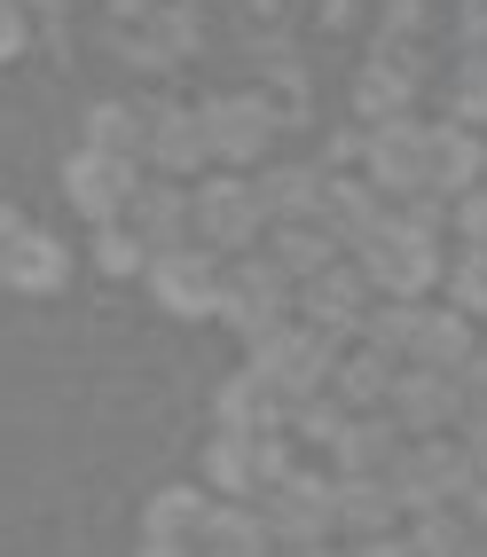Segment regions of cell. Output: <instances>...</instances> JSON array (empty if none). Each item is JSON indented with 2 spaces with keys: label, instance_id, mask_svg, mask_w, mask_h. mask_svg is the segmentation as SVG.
Returning a JSON list of instances; mask_svg holds the SVG:
<instances>
[{
  "label": "cell",
  "instance_id": "obj_14",
  "mask_svg": "<svg viewBox=\"0 0 487 557\" xmlns=\"http://www.w3.org/2000/svg\"><path fill=\"white\" fill-rule=\"evenodd\" d=\"M362 283H369V275H362V268H339V259H330L322 275H307V290H299V299H307L315 330H330V338H339V330H362V307H369Z\"/></svg>",
  "mask_w": 487,
  "mask_h": 557
},
{
  "label": "cell",
  "instance_id": "obj_36",
  "mask_svg": "<svg viewBox=\"0 0 487 557\" xmlns=\"http://www.w3.org/2000/svg\"><path fill=\"white\" fill-rule=\"evenodd\" d=\"M24 48V9H16V0H0V63H9Z\"/></svg>",
  "mask_w": 487,
  "mask_h": 557
},
{
  "label": "cell",
  "instance_id": "obj_10",
  "mask_svg": "<svg viewBox=\"0 0 487 557\" xmlns=\"http://www.w3.org/2000/svg\"><path fill=\"white\" fill-rule=\"evenodd\" d=\"M369 181L393 197H425V126L417 119H378V134H369Z\"/></svg>",
  "mask_w": 487,
  "mask_h": 557
},
{
  "label": "cell",
  "instance_id": "obj_34",
  "mask_svg": "<svg viewBox=\"0 0 487 557\" xmlns=\"http://www.w3.org/2000/svg\"><path fill=\"white\" fill-rule=\"evenodd\" d=\"M472 417H487V354H472L456 369V424H472Z\"/></svg>",
  "mask_w": 487,
  "mask_h": 557
},
{
  "label": "cell",
  "instance_id": "obj_32",
  "mask_svg": "<svg viewBox=\"0 0 487 557\" xmlns=\"http://www.w3.org/2000/svg\"><path fill=\"white\" fill-rule=\"evenodd\" d=\"M448 290H456L464 314H487V244H472L456 268H448Z\"/></svg>",
  "mask_w": 487,
  "mask_h": 557
},
{
  "label": "cell",
  "instance_id": "obj_42",
  "mask_svg": "<svg viewBox=\"0 0 487 557\" xmlns=\"http://www.w3.org/2000/svg\"><path fill=\"white\" fill-rule=\"evenodd\" d=\"M322 9H339V0H322Z\"/></svg>",
  "mask_w": 487,
  "mask_h": 557
},
{
  "label": "cell",
  "instance_id": "obj_19",
  "mask_svg": "<svg viewBox=\"0 0 487 557\" xmlns=\"http://www.w3.org/2000/svg\"><path fill=\"white\" fill-rule=\"evenodd\" d=\"M401 518V495H393V479H339V527L346 534H386Z\"/></svg>",
  "mask_w": 487,
  "mask_h": 557
},
{
  "label": "cell",
  "instance_id": "obj_35",
  "mask_svg": "<svg viewBox=\"0 0 487 557\" xmlns=\"http://www.w3.org/2000/svg\"><path fill=\"white\" fill-rule=\"evenodd\" d=\"M456 228H464V244H487V189L456 197Z\"/></svg>",
  "mask_w": 487,
  "mask_h": 557
},
{
  "label": "cell",
  "instance_id": "obj_17",
  "mask_svg": "<svg viewBox=\"0 0 487 557\" xmlns=\"http://www.w3.org/2000/svg\"><path fill=\"white\" fill-rule=\"evenodd\" d=\"M205 141H212V158L252 165L259 150H268V110H259L252 95H244V102H212V110H205Z\"/></svg>",
  "mask_w": 487,
  "mask_h": 557
},
{
  "label": "cell",
  "instance_id": "obj_16",
  "mask_svg": "<svg viewBox=\"0 0 487 557\" xmlns=\"http://www.w3.org/2000/svg\"><path fill=\"white\" fill-rule=\"evenodd\" d=\"M409 354H417V369H440V377H456V369L479 354L472 346V314H425L417 307V330H409Z\"/></svg>",
  "mask_w": 487,
  "mask_h": 557
},
{
  "label": "cell",
  "instance_id": "obj_31",
  "mask_svg": "<svg viewBox=\"0 0 487 557\" xmlns=\"http://www.w3.org/2000/svg\"><path fill=\"white\" fill-rule=\"evenodd\" d=\"M291 424L307 432V440H322V448H339V432H346V400H322V393H307L291 408Z\"/></svg>",
  "mask_w": 487,
  "mask_h": 557
},
{
  "label": "cell",
  "instance_id": "obj_20",
  "mask_svg": "<svg viewBox=\"0 0 487 557\" xmlns=\"http://www.w3.org/2000/svg\"><path fill=\"white\" fill-rule=\"evenodd\" d=\"M268 510H212L205 534H197V557H268Z\"/></svg>",
  "mask_w": 487,
  "mask_h": 557
},
{
  "label": "cell",
  "instance_id": "obj_30",
  "mask_svg": "<svg viewBox=\"0 0 487 557\" xmlns=\"http://www.w3.org/2000/svg\"><path fill=\"white\" fill-rule=\"evenodd\" d=\"M259 205H268V220H276V212L299 220L307 205H322V181H315V173H276L268 189H259Z\"/></svg>",
  "mask_w": 487,
  "mask_h": 557
},
{
  "label": "cell",
  "instance_id": "obj_9",
  "mask_svg": "<svg viewBox=\"0 0 487 557\" xmlns=\"http://www.w3.org/2000/svg\"><path fill=\"white\" fill-rule=\"evenodd\" d=\"M0 283L9 290H56L63 283V244L24 228V212H0Z\"/></svg>",
  "mask_w": 487,
  "mask_h": 557
},
{
  "label": "cell",
  "instance_id": "obj_5",
  "mask_svg": "<svg viewBox=\"0 0 487 557\" xmlns=\"http://www.w3.org/2000/svg\"><path fill=\"white\" fill-rule=\"evenodd\" d=\"M259 354H252V369H259V377H268V385H283L291 400H307L322 377H330V330H268V338H252Z\"/></svg>",
  "mask_w": 487,
  "mask_h": 557
},
{
  "label": "cell",
  "instance_id": "obj_38",
  "mask_svg": "<svg viewBox=\"0 0 487 557\" xmlns=\"http://www.w3.org/2000/svg\"><path fill=\"white\" fill-rule=\"evenodd\" d=\"M464 40L487 48V0H464Z\"/></svg>",
  "mask_w": 487,
  "mask_h": 557
},
{
  "label": "cell",
  "instance_id": "obj_37",
  "mask_svg": "<svg viewBox=\"0 0 487 557\" xmlns=\"http://www.w3.org/2000/svg\"><path fill=\"white\" fill-rule=\"evenodd\" d=\"M354 557H417V549L393 542V534H369V542H354Z\"/></svg>",
  "mask_w": 487,
  "mask_h": 557
},
{
  "label": "cell",
  "instance_id": "obj_27",
  "mask_svg": "<svg viewBox=\"0 0 487 557\" xmlns=\"http://www.w3.org/2000/svg\"><path fill=\"white\" fill-rule=\"evenodd\" d=\"M205 471H212V487L252 495V432H220V440H212V456H205Z\"/></svg>",
  "mask_w": 487,
  "mask_h": 557
},
{
  "label": "cell",
  "instance_id": "obj_18",
  "mask_svg": "<svg viewBox=\"0 0 487 557\" xmlns=\"http://www.w3.org/2000/svg\"><path fill=\"white\" fill-rule=\"evenodd\" d=\"M393 463H401V424L393 417H369V424L339 432V471L346 479H386Z\"/></svg>",
  "mask_w": 487,
  "mask_h": 557
},
{
  "label": "cell",
  "instance_id": "obj_22",
  "mask_svg": "<svg viewBox=\"0 0 487 557\" xmlns=\"http://www.w3.org/2000/svg\"><path fill=\"white\" fill-rule=\"evenodd\" d=\"M149 158H158L166 173H197L212 158V141H205V119H190V110H166L158 126H149Z\"/></svg>",
  "mask_w": 487,
  "mask_h": 557
},
{
  "label": "cell",
  "instance_id": "obj_8",
  "mask_svg": "<svg viewBox=\"0 0 487 557\" xmlns=\"http://www.w3.org/2000/svg\"><path fill=\"white\" fill-rule=\"evenodd\" d=\"M149 283H158V307L166 314H220V259L173 244L149 259Z\"/></svg>",
  "mask_w": 487,
  "mask_h": 557
},
{
  "label": "cell",
  "instance_id": "obj_24",
  "mask_svg": "<svg viewBox=\"0 0 487 557\" xmlns=\"http://www.w3.org/2000/svg\"><path fill=\"white\" fill-rule=\"evenodd\" d=\"M205 495L197 487H173V495H158V503H149V542H197L205 534Z\"/></svg>",
  "mask_w": 487,
  "mask_h": 557
},
{
  "label": "cell",
  "instance_id": "obj_40",
  "mask_svg": "<svg viewBox=\"0 0 487 557\" xmlns=\"http://www.w3.org/2000/svg\"><path fill=\"white\" fill-rule=\"evenodd\" d=\"M472 463L487 471V417H472Z\"/></svg>",
  "mask_w": 487,
  "mask_h": 557
},
{
  "label": "cell",
  "instance_id": "obj_21",
  "mask_svg": "<svg viewBox=\"0 0 487 557\" xmlns=\"http://www.w3.org/2000/svg\"><path fill=\"white\" fill-rule=\"evenodd\" d=\"M322 228L362 251L369 236L386 228V212H378V197H369V189H354V181H330V189H322Z\"/></svg>",
  "mask_w": 487,
  "mask_h": 557
},
{
  "label": "cell",
  "instance_id": "obj_1",
  "mask_svg": "<svg viewBox=\"0 0 487 557\" xmlns=\"http://www.w3.org/2000/svg\"><path fill=\"white\" fill-rule=\"evenodd\" d=\"M433 236H440V205H433V189H425V197H409L401 220H386V228L362 244V275H369V290H386V299H417V290L440 275Z\"/></svg>",
  "mask_w": 487,
  "mask_h": 557
},
{
  "label": "cell",
  "instance_id": "obj_6",
  "mask_svg": "<svg viewBox=\"0 0 487 557\" xmlns=\"http://www.w3.org/2000/svg\"><path fill=\"white\" fill-rule=\"evenodd\" d=\"M190 228L212 244V251H244L259 228H268V205H259V189H244V181H205L197 205H190Z\"/></svg>",
  "mask_w": 487,
  "mask_h": 557
},
{
  "label": "cell",
  "instance_id": "obj_23",
  "mask_svg": "<svg viewBox=\"0 0 487 557\" xmlns=\"http://www.w3.org/2000/svg\"><path fill=\"white\" fill-rule=\"evenodd\" d=\"M268 228H276V268H283V275L307 283V275L330 268V244H339V236H330L322 220H268Z\"/></svg>",
  "mask_w": 487,
  "mask_h": 557
},
{
  "label": "cell",
  "instance_id": "obj_11",
  "mask_svg": "<svg viewBox=\"0 0 487 557\" xmlns=\"http://www.w3.org/2000/svg\"><path fill=\"white\" fill-rule=\"evenodd\" d=\"M479 134L464 126V119H448V126H433L425 134V189L433 197H464V189H479Z\"/></svg>",
  "mask_w": 487,
  "mask_h": 557
},
{
  "label": "cell",
  "instance_id": "obj_28",
  "mask_svg": "<svg viewBox=\"0 0 487 557\" xmlns=\"http://www.w3.org/2000/svg\"><path fill=\"white\" fill-rule=\"evenodd\" d=\"M87 141H95V150H110V158H134V150H142V119H134V110H119V102H102L95 119H87Z\"/></svg>",
  "mask_w": 487,
  "mask_h": 557
},
{
  "label": "cell",
  "instance_id": "obj_4",
  "mask_svg": "<svg viewBox=\"0 0 487 557\" xmlns=\"http://www.w3.org/2000/svg\"><path fill=\"white\" fill-rule=\"evenodd\" d=\"M283 307H291V275L276 259H236V268L220 275V314H229L244 338H268L283 322Z\"/></svg>",
  "mask_w": 487,
  "mask_h": 557
},
{
  "label": "cell",
  "instance_id": "obj_41",
  "mask_svg": "<svg viewBox=\"0 0 487 557\" xmlns=\"http://www.w3.org/2000/svg\"><path fill=\"white\" fill-rule=\"evenodd\" d=\"M291 557H330V549H322V542H307V549H291Z\"/></svg>",
  "mask_w": 487,
  "mask_h": 557
},
{
  "label": "cell",
  "instance_id": "obj_7",
  "mask_svg": "<svg viewBox=\"0 0 487 557\" xmlns=\"http://www.w3.org/2000/svg\"><path fill=\"white\" fill-rule=\"evenodd\" d=\"M134 189H142V181H134V158H110V150H95V141L63 165V197L80 205L87 220H119V212L134 205Z\"/></svg>",
  "mask_w": 487,
  "mask_h": 557
},
{
  "label": "cell",
  "instance_id": "obj_12",
  "mask_svg": "<svg viewBox=\"0 0 487 557\" xmlns=\"http://www.w3.org/2000/svg\"><path fill=\"white\" fill-rule=\"evenodd\" d=\"M393 424L401 432H448L456 424V377H440V369H409V377H393Z\"/></svg>",
  "mask_w": 487,
  "mask_h": 557
},
{
  "label": "cell",
  "instance_id": "obj_29",
  "mask_svg": "<svg viewBox=\"0 0 487 557\" xmlns=\"http://www.w3.org/2000/svg\"><path fill=\"white\" fill-rule=\"evenodd\" d=\"M95 259H102V275H134V268H149V244L126 228V220H102V236H95Z\"/></svg>",
  "mask_w": 487,
  "mask_h": 557
},
{
  "label": "cell",
  "instance_id": "obj_26",
  "mask_svg": "<svg viewBox=\"0 0 487 557\" xmlns=\"http://www.w3.org/2000/svg\"><path fill=\"white\" fill-rule=\"evenodd\" d=\"M330 377H339V393L362 408V400H386V393H393V361H386V346H362L354 361L330 369Z\"/></svg>",
  "mask_w": 487,
  "mask_h": 557
},
{
  "label": "cell",
  "instance_id": "obj_13",
  "mask_svg": "<svg viewBox=\"0 0 487 557\" xmlns=\"http://www.w3.org/2000/svg\"><path fill=\"white\" fill-rule=\"evenodd\" d=\"M291 408H299V400H291L283 385H268L259 369H244V377L220 385V432H276Z\"/></svg>",
  "mask_w": 487,
  "mask_h": 557
},
{
  "label": "cell",
  "instance_id": "obj_39",
  "mask_svg": "<svg viewBox=\"0 0 487 557\" xmlns=\"http://www.w3.org/2000/svg\"><path fill=\"white\" fill-rule=\"evenodd\" d=\"M142 557H197V542H149Z\"/></svg>",
  "mask_w": 487,
  "mask_h": 557
},
{
  "label": "cell",
  "instance_id": "obj_2",
  "mask_svg": "<svg viewBox=\"0 0 487 557\" xmlns=\"http://www.w3.org/2000/svg\"><path fill=\"white\" fill-rule=\"evenodd\" d=\"M386 479H393L401 510H440V503H456V495L472 487V479H479V463H472V448L425 440V448H401V463H393Z\"/></svg>",
  "mask_w": 487,
  "mask_h": 557
},
{
  "label": "cell",
  "instance_id": "obj_15",
  "mask_svg": "<svg viewBox=\"0 0 487 557\" xmlns=\"http://www.w3.org/2000/svg\"><path fill=\"white\" fill-rule=\"evenodd\" d=\"M126 228L149 244V251H173V244H190V197L173 189V181H149V189H134V205L119 212Z\"/></svg>",
  "mask_w": 487,
  "mask_h": 557
},
{
  "label": "cell",
  "instance_id": "obj_33",
  "mask_svg": "<svg viewBox=\"0 0 487 557\" xmlns=\"http://www.w3.org/2000/svg\"><path fill=\"white\" fill-rule=\"evenodd\" d=\"M456 119L464 126H487V55L472 48V63L456 71Z\"/></svg>",
  "mask_w": 487,
  "mask_h": 557
},
{
  "label": "cell",
  "instance_id": "obj_3",
  "mask_svg": "<svg viewBox=\"0 0 487 557\" xmlns=\"http://www.w3.org/2000/svg\"><path fill=\"white\" fill-rule=\"evenodd\" d=\"M268 534L307 549V542H330L339 534V479H315V471H291L283 487L268 495Z\"/></svg>",
  "mask_w": 487,
  "mask_h": 557
},
{
  "label": "cell",
  "instance_id": "obj_25",
  "mask_svg": "<svg viewBox=\"0 0 487 557\" xmlns=\"http://www.w3.org/2000/svg\"><path fill=\"white\" fill-rule=\"evenodd\" d=\"M354 95H362V110H369V119H401V102H409V63H401V55L369 63L362 79H354Z\"/></svg>",
  "mask_w": 487,
  "mask_h": 557
}]
</instances>
